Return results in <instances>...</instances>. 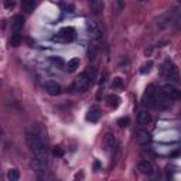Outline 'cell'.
Listing matches in <instances>:
<instances>
[{
	"mask_svg": "<svg viewBox=\"0 0 181 181\" xmlns=\"http://www.w3.org/2000/svg\"><path fill=\"white\" fill-rule=\"evenodd\" d=\"M27 144L30 150L34 153L37 160H40L43 164L48 166V156H47V147L44 144V140L37 132H30L27 135Z\"/></svg>",
	"mask_w": 181,
	"mask_h": 181,
	"instance_id": "obj_1",
	"label": "cell"
},
{
	"mask_svg": "<svg viewBox=\"0 0 181 181\" xmlns=\"http://www.w3.org/2000/svg\"><path fill=\"white\" fill-rule=\"evenodd\" d=\"M161 75H163V78H166L170 82H178V78H180L177 65L170 60H167L161 67Z\"/></svg>",
	"mask_w": 181,
	"mask_h": 181,
	"instance_id": "obj_2",
	"label": "cell"
},
{
	"mask_svg": "<svg viewBox=\"0 0 181 181\" xmlns=\"http://www.w3.org/2000/svg\"><path fill=\"white\" fill-rule=\"evenodd\" d=\"M156 96H157V88L154 84H150L143 94L142 98V105L146 108H154L156 106Z\"/></svg>",
	"mask_w": 181,
	"mask_h": 181,
	"instance_id": "obj_3",
	"label": "cell"
},
{
	"mask_svg": "<svg viewBox=\"0 0 181 181\" xmlns=\"http://www.w3.org/2000/svg\"><path fill=\"white\" fill-rule=\"evenodd\" d=\"M75 37H77L75 29H72V27H62V29L58 31L57 37H54V40L62 41V43H70V41H72V40H75Z\"/></svg>",
	"mask_w": 181,
	"mask_h": 181,
	"instance_id": "obj_4",
	"label": "cell"
},
{
	"mask_svg": "<svg viewBox=\"0 0 181 181\" xmlns=\"http://www.w3.org/2000/svg\"><path fill=\"white\" fill-rule=\"evenodd\" d=\"M90 85H92V82L87 78V75L84 74V72L79 75V77H77V79H75V82H74L75 90H78L81 94H85V92L90 88Z\"/></svg>",
	"mask_w": 181,
	"mask_h": 181,
	"instance_id": "obj_5",
	"label": "cell"
},
{
	"mask_svg": "<svg viewBox=\"0 0 181 181\" xmlns=\"http://www.w3.org/2000/svg\"><path fill=\"white\" fill-rule=\"evenodd\" d=\"M85 27H87V33L90 38H94V40H99V38L102 37V31L99 29V26L92 20H87L85 23Z\"/></svg>",
	"mask_w": 181,
	"mask_h": 181,
	"instance_id": "obj_6",
	"label": "cell"
},
{
	"mask_svg": "<svg viewBox=\"0 0 181 181\" xmlns=\"http://www.w3.org/2000/svg\"><path fill=\"white\" fill-rule=\"evenodd\" d=\"M161 92H163L167 98L171 99V101H177V99L180 98V89L171 82L166 84L164 87H163V90H161Z\"/></svg>",
	"mask_w": 181,
	"mask_h": 181,
	"instance_id": "obj_7",
	"label": "cell"
},
{
	"mask_svg": "<svg viewBox=\"0 0 181 181\" xmlns=\"http://www.w3.org/2000/svg\"><path fill=\"white\" fill-rule=\"evenodd\" d=\"M44 89L47 90V94H50L51 96H57V95L61 94V85L57 82H54V81H47V82L44 84Z\"/></svg>",
	"mask_w": 181,
	"mask_h": 181,
	"instance_id": "obj_8",
	"label": "cell"
},
{
	"mask_svg": "<svg viewBox=\"0 0 181 181\" xmlns=\"http://www.w3.org/2000/svg\"><path fill=\"white\" fill-rule=\"evenodd\" d=\"M139 170L140 173L144 174V176H153L154 174V166H153V163L150 160H142L139 163Z\"/></svg>",
	"mask_w": 181,
	"mask_h": 181,
	"instance_id": "obj_9",
	"label": "cell"
},
{
	"mask_svg": "<svg viewBox=\"0 0 181 181\" xmlns=\"http://www.w3.org/2000/svg\"><path fill=\"white\" fill-rule=\"evenodd\" d=\"M136 140H137V143L142 144V146H146L152 142V135L147 132V130H144V129H140L136 132Z\"/></svg>",
	"mask_w": 181,
	"mask_h": 181,
	"instance_id": "obj_10",
	"label": "cell"
},
{
	"mask_svg": "<svg viewBox=\"0 0 181 181\" xmlns=\"http://www.w3.org/2000/svg\"><path fill=\"white\" fill-rule=\"evenodd\" d=\"M171 21H173V13L167 12V13H164V14L159 16V19H157V26H159L160 29H166V27H169V26L171 24Z\"/></svg>",
	"mask_w": 181,
	"mask_h": 181,
	"instance_id": "obj_11",
	"label": "cell"
},
{
	"mask_svg": "<svg viewBox=\"0 0 181 181\" xmlns=\"http://www.w3.org/2000/svg\"><path fill=\"white\" fill-rule=\"evenodd\" d=\"M171 105V99L167 98L163 92L159 94V96H156V106H159L160 109H166V108H170Z\"/></svg>",
	"mask_w": 181,
	"mask_h": 181,
	"instance_id": "obj_12",
	"label": "cell"
},
{
	"mask_svg": "<svg viewBox=\"0 0 181 181\" xmlns=\"http://www.w3.org/2000/svg\"><path fill=\"white\" fill-rule=\"evenodd\" d=\"M99 118H101V111H99V108L92 106L87 113V120L90 122V123H96L99 120Z\"/></svg>",
	"mask_w": 181,
	"mask_h": 181,
	"instance_id": "obj_13",
	"label": "cell"
},
{
	"mask_svg": "<svg viewBox=\"0 0 181 181\" xmlns=\"http://www.w3.org/2000/svg\"><path fill=\"white\" fill-rule=\"evenodd\" d=\"M24 27V17L23 16H16L14 20L12 21V31L14 33H20L21 30Z\"/></svg>",
	"mask_w": 181,
	"mask_h": 181,
	"instance_id": "obj_14",
	"label": "cell"
},
{
	"mask_svg": "<svg viewBox=\"0 0 181 181\" xmlns=\"http://www.w3.org/2000/svg\"><path fill=\"white\" fill-rule=\"evenodd\" d=\"M103 144H105V149L106 150H113L116 146V137L113 133H106L105 135V139H103Z\"/></svg>",
	"mask_w": 181,
	"mask_h": 181,
	"instance_id": "obj_15",
	"label": "cell"
},
{
	"mask_svg": "<svg viewBox=\"0 0 181 181\" xmlns=\"http://www.w3.org/2000/svg\"><path fill=\"white\" fill-rule=\"evenodd\" d=\"M136 120H137V123H139L140 126H147V125L152 122V116H150V113H147V112H139Z\"/></svg>",
	"mask_w": 181,
	"mask_h": 181,
	"instance_id": "obj_16",
	"label": "cell"
},
{
	"mask_svg": "<svg viewBox=\"0 0 181 181\" xmlns=\"http://www.w3.org/2000/svg\"><path fill=\"white\" fill-rule=\"evenodd\" d=\"M89 7H90V12H92V14L98 16L99 13L102 12V9H103L102 0H89Z\"/></svg>",
	"mask_w": 181,
	"mask_h": 181,
	"instance_id": "obj_17",
	"label": "cell"
},
{
	"mask_svg": "<svg viewBox=\"0 0 181 181\" xmlns=\"http://www.w3.org/2000/svg\"><path fill=\"white\" fill-rule=\"evenodd\" d=\"M36 4H37V0H21V9L26 13H31V10L36 7Z\"/></svg>",
	"mask_w": 181,
	"mask_h": 181,
	"instance_id": "obj_18",
	"label": "cell"
},
{
	"mask_svg": "<svg viewBox=\"0 0 181 181\" xmlns=\"http://www.w3.org/2000/svg\"><path fill=\"white\" fill-rule=\"evenodd\" d=\"M106 101H108V103H109V106L112 108V109H116V108H119V105H120V98L118 96V95H109L106 98Z\"/></svg>",
	"mask_w": 181,
	"mask_h": 181,
	"instance_id": "obj_19",
	"label": "cell"
},
{
	"mask_svg": "<svg viewBox=\"0 0 181 181\" xmlns=\"http://www.w3.org/2000/svg\"><path fill=\"white\" fill-rule=\"evenodd\" d=\"M78 67H79V58H71L68 61V64H67V71L68 72H74Z\"/></svg>",
	"mask_w": 181,
	"mask_h": 181,
	"instance_id": "obj_20",
	"label": "cell"
},
{
	"mask_svg": "<svg viewBox=\"0 0 181 181\" xmlns=\"http://www.w3.org/2000/svg\"><path fill=\"white\" fill-rule=\"evenodd\" d=\"M20 44H21V36L19 33H14L9 40V45L10 47H19Z\"/></svg>",
	"mask_w": 181,
	"mask_h": 181,
	"instance_id": "obj_21",
	"label": "cell"
},
{
	"mask_svg": "<svg viewBox=\"0 0 181 181\" xmlns=\"http://www.w3.org/2000/svg\"><path fill=\"white\" fill-rule=\"evenodd\" d=\"M84 74L87 75V78L89 79L90 82H94L95 79H96V68H95V67H88Z\"/></svg>",
	"mask_w": 181,
	"mask_h": 181,
	"instance_id": "obj_22",
	"label": "cell"
},
{
	"mask_svg": "<svg viewBox=\"0 0 181 181\" xmlns=\"http://www.w3.org/2000/svg\"><path fill=\"white\" fill-rule=\"evenodd\" d=\"M7 178L10 181H17L19 178H20V171L17 169H12V170H9V173H7Z\"/></svg>",
	"mask_w": 181,
	"mask_h": 181,
	"instance_id": "obj_23",
	"label": "cell"
},
{
	"mask_svg": "<svg viewBox=\"0 0 181 181\" xmlns=\"http://www.w3.org/2000/svg\"><path fill=\"white\" fill-rule=\"evenodd\" d=\"M118 125H119V128H122V129L128 128L129 125H130V119H129L128 116H125V118H120V119L118 120Z\"/></svg>",
	"mask_w": 181,
	"mask_h": 181,
	"instance_id": "obj_24",
	"label": "cell"
},
{
	"mask_svg": "<svg viewBox=\"0 0 181 181\" xmlns=\"http://www.w3.org/2000/svg\"><path fill=\"white\" fill-rule=\"evenodd\" d=\"M51 62L54 65H58V67H65V61L60 57H51Z\"/></svg>",
	"mask_w": 181,
	"mask_h": 181,
	"instance_id": "obj_25",
	"label": "cell"
},
{
	"mask_svg": "<svg viewBox=\"0 0 181 181\" xmlns=\"http://www.w3.org/2000/svg\"><path fill=\"white\" fill-rule=\"evenodd\" d=\"M95 57H96V48H95V45H89V48H88V58L94 60Z\"/></svg>",
	"mask_w": 181,
	"mask_h": 181,
	"instance_id": "obj_26",
	"label": "cell"
},
{
	"mask_svg": "<svg viewBox=\"0 0 181 181\" xmlns=\"http://www.w3.org/2000/svg\"><path fill=\"white\" fill-rule=\"evenodd\" d=\"M122 85H123V81H122V78H119V77L113 78V81H112V88H120Z\"/></svg>",
	"mask_w": 181,
	"mask_h": 181,
	"instance_id": "obj_27",
	"label": "cell"
},
{
	"mask_svg": "<svg viewBox=\"0 0 181 181\" xmlns=\"http://www.w3.org/2000/svg\"><path fill=\"white\" fill-rule=\"evenodd\" d=\"M62 9H64V12H67V13H72L75 10V7H74V4H65V3H61L60 4Z\"/></svg>",
	"mask_w": 181,
	"mask_h": 181,
	"instance_id": "obj_28",
	"label": "cell"
},
{
	"mask_svg": "<svg viewBox=\"0 0 181 181\" xmlns=\"http://www.w3.org/2000/svg\"><path fill=\"white\" fill-rule=\"evenodd\" d=\"M153 67V62L152 61H149L147 64H144L143 67H142V68H140V72H142V74H147L149 71H150V68H152Z\"/></svg>",
	"mask_w": 181,
	"mask_h": 181,
	"instance_id": "obj_29",
	"label": "cell"
},
{
	"mask_svg": "<svg viewBox=\"0 0 181 181\" xmlns=\"http://www.w3.org/2000/svg\"><path fill=\"white\" fill-rule=\"evenodd\" d=\"M53 154H54V156H57V157H62V156H64V150H62V147L57 146V147H54Z\"/></svg>",
	"mask_w": 181,
	"mask_h": 181,
	"instance_id": "obj_30",
	"label": "cell"
},
{
	"mask_svg": "<svg viewBox=\"0 0 181 181\" xmlns=\"http://www.w3.org/2000/svg\"><path fill=\"white\" fill-rule=\"evenodd\" d=\"M3 6L6 9H12L13 6H14V2H13V0H4L3 2Z\"/></svg>",
	"mask_w": 181,
	"mask_h": 181,
	"instance_id": "obj_31",
	"label": "cell"
},
{
	"mask_svg": "<svg viewBox=\"0 0 181 181\" xmlns=\"http://www.w3.org/2000/svg\"><path fill=\"white\" fill-rule=\"evenodd\" d=\"M152 54H153V47H147V48L144 50V55L146 57H150Z\"/></svg>",
	"mask_w": 181,
	"mask_h": 181,
	"instance_id": "obj_32",
	"label": "cell"
},
{
	"mask_svg": "<svg viewBox=\"0 0 181 181\" xmlns=\"http://www.w3.org/2000/svg\"><path fill=\"white\" fill-rule=\"evenodd\" d=\"M106 77H108V72H103V75H102V79L99 81V84H101V85H102V84L105 82V81H106Z\"/></svg>",
	"mask_w": 181,
	"mask_h": 181,
	"instance_id": "obj_33",
	"label": "cell"
},
{
	"mask_svg": "<svg viewBox=\"0 0 181 181\" xmlns=\"http://www.w3.org/2000/svg\"><path fill=\"white\" fill-rule=\"evenodd\" d=\"M94 167H95V171H99V169H101V163L96 160L95 161V164H94Z\"/></svg>",
	"mask_w": 181,
	"mask_h": 181,
	"instance_id": "obj_34",
	"label": "cell"
},
{
	"mask_svg": "<svg viewBox=\"0 0 181 181\" xmlns=\"http://www.w3.org/2000/svg\"><path fill=\"white\" fill-rule=\"evenodd\" d=\"M118 4H119V9H123V7H125L123 0H118Z\"/></svg>",
	"mask_w": 181,
	"mask_h": 181,
	"instance_id": "obj_35",
	"label": "cell"
},
{
	"mask_svg": "<svg viewBox=\"0 0 181 181\" xmlns=\"http://www.w3.org/2000/svg\"><path fill=\"white\" fill-rule=\"evenodd\" d=\"M139 2H144V0H139Z\"/></svg>",
	"mask_w": 181,
	"mask_h": 181,
	"instance_id": "obj_36",
	"label": "cell"
},
{
	"mask_svg": "<svg viewBox=\"0 0 181 181\" xmlns=\"http://www.w3.org/2000/svg\"><path fill=\"white\" fill-rule=\"evenodd\" d=\"M0 84H2V82H0Z\"/></svg>",
	"mask_w": 181,
	"mask_h": 181,
	"instance_id": "obj_37",
	"label": "cell"
}]
</instances>
